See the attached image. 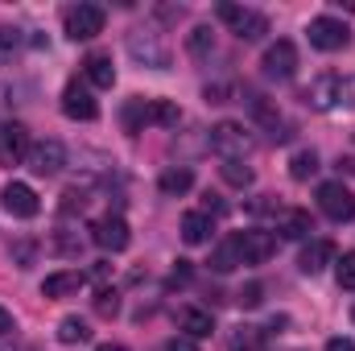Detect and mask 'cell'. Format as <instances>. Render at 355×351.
I'll list each match as a JSON object with an SVG mask.
<instances>
[{
  "label": "cell",
  "instance_id": "obj_21",
  "mask_svg": "<svg viewBox=\"0 0 355 351\" xmlns=\"http://www.w3.org/2000/svg\"><path fill=\"white\" fill-rule=\"evenodd\" d=\"M190 186H194V170H190V166H170V170H162V178H157V190H162L166 198L186 194Z\"/></svg>",
  "mask_w": 355,
  "mask_h": 351
},
{
  "label": "cell",
  "instance_id": "obj_19",
  "mask_svg": "<svg viewBox=\"0 0 355 351\" xmlns=\"http://www.w3.org/2000/svg\"><path fill=\"white\" fill-rule=\"evenodd\" d=\"M83 75H87V83H91L95 91H112V83H116L112 54H87V62H83Z\"/></svg>",
  "mask_w": 355,
  "mask_h": 351
},
{
  "label": "cell",
  "instance_id": "obj_35",
  "mask_svg": "<svg viewBox=\"0 0 355 351\" xmlns=\"http://www.w3.org/2000/svg\"><path fill=\"white\" fill-rule=\"evenodd\" d=\"M339 103L355 108V75H339Z\"/></svg>",
  "mask_w": 355,
  "mask_h": 351
},
{
  "label": "cell",
  "instance_id": "obj_9",
  "mask_svg": "<svg viewBox=\"0 0 355 351\" xmlns=\"http://www.w3.org/2000/svg\"><path fill=\"white\" fill-rule=\"evenodd\" d=\"M0 207H4L12 219H33V215L42 211L37 190H33L29 182H4V190H0Z\"/></svg>",
  "mask_w": 355,
  "mask_h": 351
},
{
  "label": "cell",
  "instance_id": "obj_40",
  "mask_svg": "<svg viewBox=\"0 0 355 351\" xmlns=\"http://www.w3.org/2000/svg\"><path fill=\"white\" fill-rule=\"evenodd\" d=\"M0 351H8V343H4V339H0Z\"/></svg>",
  "mask_w": 355,
  "mask_h": 351
},
{
  "label": "cell",
  "instance_id": "obj_25",
  "mask_svg": "<svg viewBox=\"0 0 355 351\" xmlns=\"http://www.w3.org/2000/svg\"><path fill=\"white\" fill-rule=\"evenodd\" d=\"M314 174H318V153H314V149H297V153L289 157V178H293V182H310Z\"/></svg>",
  "mask_w": 355,
  "mask_h": 351
},
{
  "label": "cell",
  "instance_id": "obj_22",
  "mask_svg": "<svg viewBox=\"0 0 355 351\" xmlns=\"http://www.w3.org/2000/svg\"><path fill=\"white\" fill-rule=\"evenodd\" d=\"M244 264V257H240V240L236 236H227L215 252H211V268L215 273H232V268H240Z\"/></svg>",
  "mask_w": 355,
  "mask_h": 351
},
{
  "label": "cell",
  "instance_id": "obj_12",
  "mask_svg": "<svg viewBox=\"0 0 355 351\" xmlns=\"http://www.w3.org/2000/svg\"><path fill=\"white\" fill-rule=\"evenodd\" d=\"M29 149H33V141H29V128L25 124H4L0 128V166L4 170L21 166L29 157Z\"/></svg>",
  "mask_w": 355,
  "mask_h": 351
},
{
  "label": "cell",
  "instance_id": "obj_13",
  "mask_svg": "<svg viewBox=\"0 0 355 351\" xmlns=\"http://www.w3.org/2000/svg\"><path fill=\"white\" fill-rule=\"evenodd\" d=\"M236 240H240V257H244V264H265V261H272V252H277V236L265 232V228L236 232Z\"/></svg>",
  "mask_w": 355,
  "mask_h": 351
},
{
  "label": "cell",
  "instance_id": "obj_32",
  "mask_svg": "<svg viewBox=\"0 0 355 351\" xmlns=\"http://www.w3.org/2000/svg\"><path fill=\"white\" fill-rule=\"evenodd\" d=\"M236 302H240L244 310H257V306L265 302V285H261V281H248V285L236 293Z\"/></svg>",
  "mask_w": 355,
  "mask_h": 351
},
{
  "label": "cell",
  "instance_id": "obj_1",
  "mask_svg": "<svg viewBox=\"0 0 355 351\" xmlns=\"http://www.w3.org/2000/svg\"><path fill=\"white\" fill-rule=\"evenodd\" d=\"M207 145H211V153H219L223 162H244V157L257 149V137H252L240 120H219V124H211Z\"/></svg>",
  "mask_w": 355,
  "mask_h": 351
},
{
  "label": "cell",
  "instance_id": "obj_5",
  "mask_svg": "<svg viewBox=\"0 0 355 351\" xmlns=\"http://www.w3.org/2000/svg\"><path fill=\"white\" fill-rule=\"evenodd\" d=\"M306 33H310V46L322 50V54H335V50L352 46V29H347L339 17H314Z\"/></svg>",
  "mask_w": 355,
  "mask_h": 351
},
{
  "label": "cell",
  "instance_id": "obj_3",
  "mask_svg": "<svg viewBox=\"0 0 355 351\" xmlns=\"http://www.w3.org/2000/svg\"><path fill=\"white\" fill-rule=\"evenodd\" d=\"M128 54H132L141 67H153V71H170V62H174V54H170V46L162 42V33H145V29L128 33Z\"/></svg>",
  "mask_w": 355,
  "mask_h": 351
},
{
  "label": "cell",
  "instance_id": "obj_34",
  "mask_svg": "<svg viewBox=\"0 0 355 351\" xmlns=\"http://www.w3.org/2000/svg\"><path fill=\"white\" fill-rule=\"evenodd\" d=\"M87 207V194L79 190V186H71L67 194H62V215H75V211H83Z\"/></svg>",
  "mask_w": 355,
  "mask_h": 351
},
{
  "label": "cell",
  "instance_id": "obj_20",
  "mask_svg": "<svg viewBox=\"0 0 355 351\" xmlns=\"http://www.w3.org/2000/svg\"><path fill=\"white\" fill-rule=\"evenodd\" d=\"M211 232H215V219H211L207 211H186V215H182V240H186V244H207Z\"/></svg>",
  "mask_w": 355,
  "mask_h": 351
},
{
  "label": "cell",
  "instance_id": "obj_27",
  "mask_svg": "<svg viewBox=\"0 0 355 351\" xmlns=\"http://www.w3.org/2000/svg\"><path fill=\"white\" fill-rule=\"evenodd\" d=\"M219 174H223L227 186H236V190H248V186L257 182V174H252L244 162H223V166H219Z\"/></svg>",
  "mask_w": 355,
  "mask_h": 351
},
{
  "label": "cell",
  "instance_id": "obj_15",
  "mask_svg": "<svg viewBox=\"0 0 355 351\" xmlns=\"http://www.w3.org/2000/svg\"><path fill=\"white\" fill-rule=\"evenodd\" d=\"M277 232L285 240H306L314 232V215L302 211V207H285V211H277Z\"/></svg>",
  "mask_w": 355,
  "mask_h": 351
},
{
  "label": "cell",
  "instance_id": "obj_8",
  "mask_svg": "<svg viewBox=\"0 0 355 351\" xmlns=\"http://www.w3.org/2000/svg\"><path fill=\"white\" fill-rule=\"evenodd\" d=\"M25 166H29L37 178L62 174V166H67V145H62V141H54V137H50V141H37V145L29 149Z\"/></svg>",
  "mask_w": 355,
  "mask_h": 351
},
{
  "label": "cell",
  "instance_id": "obj_24",
  "mask_svg": "<svg viewBox=\"0 0 355 351\" xmlns=\"http://www.w3.org/2000/svg\"><path fill=\"white\" fill-rule=\"evenodd\" d=\"M91 339V327L87 318H79V314H67L62 323H58V343H67V348H75V343H87Z\"/></svg>",
  "mask_w": 355,
  "mask_h": 351
},
{
  "label": "cell",
  "instance_id": "obj_41",
  "mask_svg": "<svg viewBox=\"0 0 355 351\" xmlns=\"http://www.w3.org/2000/svg\"><path fill=\"white\" fill-rule=\"evenodd\" d=\"M352 323H355V306H352Z\"/></svg>",
  "mask_w": 355,
  "mask_h": 351
},
{
  "label": "cell",
  "instance_id": "obj_36",
  "mask_svg": "<svg viewBox=\"0 0 355 351\" xmlns=\"http://www.w3.org/2000/svg\"><path fill=\"white\" fill-rule=\"evenodd\" d=\"M166 351H198V343H194V339H186V335H178V339L166 343Z\"/></svg>",
  "mask_w": 355,
  "mask_h": 351
},
{
  "label": "cell",
  "instance_id": "obj_39",
  "mask_svg": "<svg viewBox=\"0 0 355 351\" xmlns=\"http://www.w3.org/2000/svg\"><path fill=\"white\" fill-rule=\"evenodd\" d=\"M95 351H128V348H124V343H99Z\"/></svg>",
  "mask_w": 355,
  "mask_h": 351
},
{
  "label": "cell",
  "instance_id": "obj_23",
  "mask_svg": "<svg viewBox=\"0 0 355 351\" xmlns=\"http://www.w3.org/2000/svg\"><path fill=\"white\" fill-rule=\"evenodd\" d=\"M186 50H190V58H211L215 54V29L211 25H194L190 29V37H186Z\"/></svg>",
  "mask_w": 355,
  "mask_h": 351
},
{
  "label": "cell",
  "instance_id": "obj_7",
  "mask_svg": "<svg viewBox=\"0 0 355 351\" xmlns=\"http://www.w3.org/2000/svg\"><path fill=\"white\" fill-rule=\"evenodd\" d=\"M261 67H265V79H277V83H289V79L297 75V46H293L289 37H277V42H272V46L265 50Z\"/></svg>",
  "mask_w": 355,
  "mask_h": 351
},
{
  "label": "cell",
  "instance_id": "obj_29",
  "mask_svg": "<svg viewBox=\"0 0 355 351\" xmlns=\"http://www.w3.org/2000/svg\"><path fill=\"white\" fill-rule=\"evenodd\" d=\"M17 50H21V29L0 25V62H12V58H17Z\"/></svg>",
  "mask_w": 355,
  "mask_h": 351
},
{
  "label": "cell",
  "instance_id": "obj_14",
  "mask_svg": "<svg viewBox=\"0 0 355 351\" xmlns=\"http://www.w3.org/2000/svg\"><path fill=\"white\" fill-rule=\"evenodd\" d=\"M306 103H310L314 112H331V108L339 103V75H335V71L318 75V79L306 87Z\"/></svg>",
  "mask_w": 355,
  "mask_h": 351
},
{
  "label": "cell",
  "instance_id": "obj_37",
  "mask_svg": "<svg viewBox=\"0 0 355 351\" xmlns=\"http://www.w3.org/2000/svg\"><path fill=\"white\" fill-rule=\"evenodd\" d=\"M12 331H17V323H12V314H8V310L0 306V339H8Z\"/></svg>",
  "mask_w": 355,
  "mask_h": 351
},
{
  "label": "cell",
  "instance_id": "obj_10",
  "mask_svg": "<svg viewBox=\"0 0 355 351\" xmlns=\"http://www.w3.org/2000/svg\"><path fill=\"white\" fill-rule=\"evenodd\" d=\"M91 240H95L103 252H124V248L132 244V232H128V223H124L120 215H103V219L91 223Z\"/></svg>",
  "mask_w": 355,
  "mask_h": 351
},
{
  "label": "cell",
  "instance_id": "obj_11",
  "mask_svg": "<svg viewBox=\"0 0 355 351\" xmlns=\"http://www.w3.org/2000/svg\"><path fill=\"white\" fill-rule=\"evenodd\" d=\"M62 112L71 116V120H99V99L91 95L87 83H79V79H71L67 87H62Z\"/></svg>",
  "mask_w": 355,
  "mask_h": 351
},
{
  "label": "cell",
  "instance_id": "obj_33",
  "mask_svg": "<svg viewBox=\"0 0 355 351\" xmlns=\"http://www.w3.org/2000/svg\"><path fill=\"white\" fill-rule=\"evenodd\" d=\"M335 277L343 289H355V252H343V261H335Z\"/></svg>",
  "mask_w": 355,
  "mask_h": 351
},
{
  "label": "cell",
  "instance_id": "obj_2",
  "mask_svg": "<svg viewBox=\"0 0 355 351\" xmlns=\"http://www.w3.org/2000/svg\"><path fill=\"white\" fill-rule=\"evenodd\" d=\"M219 21L232 25V33L240 42H261L268 33V17L257 8H244V4H219Z\"/></svg>",
  "mask_w": 355,
  "mask_h": 351
},
{
  "label": "cell",
  "instance_id": "obj_6",
  "mask_svg": "<svg viewBox=\"0 0 355 351\" xmlns=\"http://www.w3.org/2000/svg\"><path fill=\"white\" fill-rule=\"evenodd\" d=\"M318 211H322L327 219H335V223H347V219H355V194H352V186H343V182H322V186H318Z\"/></svg>",
  "mask_w": 355,
  "mask_h": 351
},
{
  "label": "cell",
  "instance_id": "obj_17",
  "mask_svg": "<svg viewBox=\"0 0 355 351\" xmlns=\"http://www.w3.org/2000/svg\"><path fill=\"white\" fill-rule=\"evenodd\" d=\"M331 261H335V244H331V240H310V244L302 248V257H297V268H302L306 277H318Z\"/></svg>",
  "mask_w": 355,
  "mask_h": 351
},
{
  "label": "cell",
  "instance_id": "obj_28",
  "mask_svg": "<svg viewBox=\"0 0 355 351\" xmlns=\"http://www.w3.org/2000/svg\"><path fill=\"white\" fill-rule=\"evenodd\" d=\"M12 264L17 268H29L33 264V257H37V240H29V236H21V240H12Z\"/></svg>",
  "mask_w": 355,
  "mask_h": 351
},
{
  "label": "cell",
  "instance_id": "obj_18",
  "mask_svg": "<svg viewBox=\"0 0 355 351\" xmlns=\"http://www.w3.org/2000/svg\"><path fill=\"white\" fill-rule=\"evenodd\" d=\"M178 327L186 331V339H207L211 331H215V318H211V310H198V306H182L178 310Z\"/></svg>",
  "mask_w": 355,
  "mask_h": 351
},
{
  "label": "cell",
  "instance_id": "obj_31",
  "mask_svg": "<svg viewBox=\"0 0 355 351\" xmlns=\"http://www.w3.org/2000/svg\"><path fill=\"white\" fill-rule=\"evenodd\" d=\"M95 314H99V318H116V314H120L116 289H99V293H95Z\"/></svg>",
  "mask_w": 355,
  "mask_h": 351
},
{
  "label": "cell",
  "instance_id": "obj_26",
  "mask_svg": "<svg viewBox=\"0 0 355 351\" xmlns=\"http://www.w3.org/2000/svg\"><path fill=\"white\" fill-rule=\"evenodd\" d=\"M261 327H236L232 335H227V348L232 351H261Z\"/></svg>",
  "mask_w": 355,
  "mask_h": 351
},
{
  "label": "cell",
  "instance_id": "obj_30",
  "mask_svg": "<svg viewBox=\"0 0 355 351\" xmlns=\"http://www.w3.org/2000/svg\"><path fill=\"white\" fill-rule=\"evenodd\" d=\"M50 248H54L58 257H79V252H83V240H79V236H71V232H54Z\"/></svg>",
  "mask_w": 355,
  "mask_h": 351
},
{
  "label": "cell",
  "instance_id": "obj_4",
  "mask_svg": "<svg viewBox=\"0 0 355 351\" xmlns=\"http://www.w3.org/2000/svg\"><path fill=\"white\" fill-rule=\"evenodd\" d=\"M103 21H107V12H103L99 4H75V8H67V17H62L71 42H91L95 33H103Z\"/></svg>",
  "mask_w": 355,
  "mask_h": 351
},
{
  "label": "cell",
  "instance_id": "obj_38",
  "mask_svg": "<svg viewBox=\"0 0 355 351\" xmlns=\"http://www.w3.org/2000/svg\"><path fill=\"white\" fill-rule=\"evenodd\" d=\"M327 351H355V339H343V335H335V339H327Z\"/></svg>",
  "mask_w": 355,
  "mask_h": 351
},
{
  "label": "cell",
  "instance_id": "obj_16",
  "mask_svg": "<svg viewBox=\"0 0 355 351\" xmlns=\"http://www.w3.org/2000/svg\"><path fill=\"white\" fill-rule=\"evenodd\" d=\"M87 285V273L79 268H62V273H50L42 281V298H67V293H79Z\"/></svg>",
  "mask_w": 355,
  "mask_h": 351
}]
</instances>
